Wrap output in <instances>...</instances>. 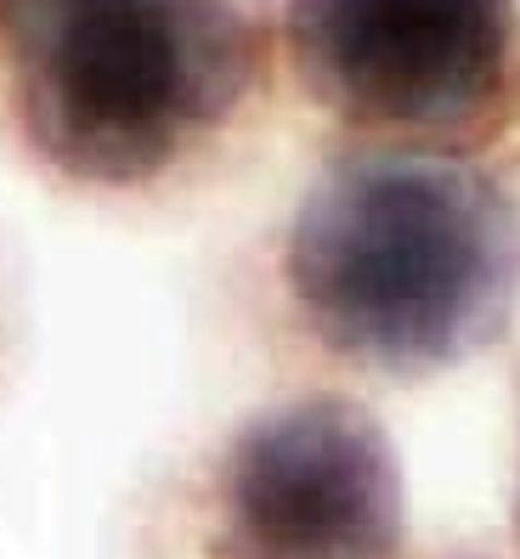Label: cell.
Returning <instances> with one entry per match:
<instances>
[{"mask_svg": "<svg viewBox=\"0 0 520 559\" xmlns=\"http://www.w3.org/2000/svg\"><path fill=\"white\" fill-rule=\"evenodd\" d=\"M283 294L340 368L430 379L504 334L520 294V210L459 153H345L288 221Z\"/></svg>", "mask_w": 520, "mask_h": 559, "instance_id": "cell-1", "label": "cell"}, {"mask_svg": "<svg viewBox=\"0 0 520 559\" xmlns=\"http://www.w3.org/2000/svg\"><path fill=\"white\" fill-rule=\"evenodd\" d=\"M402 532L390 436L345 396L244 418L210 469L215 559H397Z\"/></svg>", "mask_w": 520, "mask_h": 559, "instance_id": "cell-4", "label": "cell"}, {"mask_svg": "<svg viewBox=\"0 0 520 559\" xmlns=\"http://www.w3.org/2000/svg\"><path fill=\"white\" fill-rule=\"evenodd\" d=\"M283 51L329 119L452 153L504 119L515 0H283Z\"/></svg>", "mask_w": 520, "mask_h": 559, "instance_id": "cell-3", "label": "cell"}, {"mask_svg": "<svg viewBox=\"0 0 520 559\" xmlns=\"http://www.w3.org/2000/svg\"><path fill=\"white\" fill-rule=\"evenodd\" d=\"M515 537H520V491H515Z\"/></svg>", "mask_w": 520, "mask_h": 559, "instance_id": "cell-5", "label": "cell"}, {"mask_svg": "<svg viewBox=\"0 0 520 559\" xmlns=\"http://www.w3.org/2000/svg\"><path fill=\"white\" fill-rule=\"evenodd\" d=\"M260 85L238 0H0V96L51 176L137 192L187 170Z\"/></svg>", "mask_w": 520, "mask_h": 559, "instance_id": "cell-2", "label": "cell"}]
</instances>
